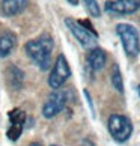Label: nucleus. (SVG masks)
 I'll return each mask as SVG.
<instances>
[{
    "label": "nucleus",
    "mask_w": 140,
    "mask_h": 146,
    "mask_svg": "<svg viewBox=\"0 0 140 146\" xmlns=\"http://www.w3.org/2000/svg\"><path fill=\"white\" fill-rule=\"evenodd\" d=\"M53 47H54V42H53V38L50 35H42L36 39L29 41L27 44L24 45V51L26 54L29 56V59L33 62L41 71H45V69L50 66V57H51V51Z\"/></svg>",
    "instance_id": "f257e3e1"
},
{
    "label": "nucleus",
    "mask_w": 140,
    "mask_h": 146,
    "mask_svg": "<svg viewBox=\"0 0 140 146\" xmlns=\"http://www.w3.org/2000/svg\"><path fill=\"white\" fill-rule=\"evenodd\" d=\"M65 24L69 29V32L75 36V39H77L84 48H89V50L95 48L98 35H96L95 30L90 29L92 26H90L88 21H75L72 18H65Z\"/></svg>",
    "instance_id": "f03ea898"
},
{
    "label": "nucleus",
    "mask_w": 140,
    "mask_h": 146,
    "mask_svg": "<svg viewBox=\"0 0 140 146\" xmlns=\"http://www.w3.org/2000/svg\"><path fill=\"white\" fill-rule=\"evenodd\" d=\"M116 33L121 38L122 47L125 53L130 57H136L140 51V41H139V32L131 24H117Z\"/></svg>",
    "instance_id": "7ed1b4c3"
},
{
    "label": "nucleus",
    "mask_w": 140,
    "mask_h": 146,
    "mask_svg": "<svg viewBox=\"0 0 140 146\" xmlns=\"http://www.w3.org/2000/svg\"><path fill=\"white\" fill-rule=\"evenodd\" d=\"M109 133L110 136L119 143L127 142L133 134V123L127 116L122 115H111L109 117Z\"/></svg>",
    "instance_id": "20e7f679"
},
{
    "label": "nucleus",
    "mask_w": 140,
    "mask_h": 146,
    "mask_svg": "<svg viewBox=\"0 0 140 146\" xmlns=\"http://www.w3.org/2000/svg\"><path fill=\"white\" fill-rule=\"evenodd\" d=\"M69 75H71V68L68 65L66 57L63 54H59L54 66H53L50 75H48V84H50V88L57 90L69 78Z\"/></svg>",
    "instance_id": "39448f33"
},
{
    "label": "nucleus",
    "mask_w": 140,
    "mask_h": 146,
    "mask_svg": "<svg viewBox=\"0 0 140 146\" xmlns=\"http://www.w3.org/2000/svg\"><path fill=\"white\" fill-rule=\"evenodd\" d=\"M65 104H66V94L62 90H54L53 94L48 95L47 101L44 102L42 115L47 119L54 117L56 115H59V113L65 109Z\"/></svg>",
    "instance_id": "423d86ee"
},
{
    "label": "nucleus",
    "mask_w": 140,
    "mask_h": 146,
    "mask_svg": "<svg viewBox=\"0 0 140 146\" xmlns=\"http://www.w3.org/2000/svg\"><path fill=\"white\" fill-rule=\"evenodd\" d=\"M105 11L110 14L127 15L140 9V0H109L105 2Z\"/></svg>",
    "instance_id": "0eeeda50"
},
{
    "label": "nucleus",
    "mask_w": 140,
    "mask_h": 146,
    "mask_svg": "<svg viewBox=\"0 0 140 146\" xmlns=\"http://www.w3.org/2000/svg\"><path fill=\"white\" fill-rule=\"evenodd\" d=\"M8 117H9V123H11V127L8 129V139L15 142V140L20 139L21 133H23V129H24L26 115H24L23 110L14 109L8 113Z\"/></svg>",
    "instance_id": "6e6552de"
},
{
    "label": "nucleus",
    "mask_w": 140,
    "mask_h": 146,
    "mask_svg": "<svg viewBox=\"0 0 140 146\" xmlns=\"http://www.w3.org/2000/svg\"><path fill=\"white\" fill-rule=\"evenodd\" d=\"M86 62H88L89 68L92 69V71H100V69L104 68V65L107 62V54H105V51L103 48L95 47L92 50H89Z\"/></svg>",
    "instance_id": "1a4fd4ad"
},
{
    "label": "nucleus",
    "mask_w": 140,
    "mask_h": 146,
    "mask_svg": "<svg viewBox=\"0 0 140 146\" xmlns=\"http://www.w3.org/2000/svg\"><path fill=\"white\" fill-rule=\"evenodd\" d=\"M6 83L14 90H20L24 83V72L18 66L11 65V66L6 68Z\"/></svg>",
    "instance_id": "9d476101"
},
{
    "label": "nucleus",
    "mask_w": 140,
    "mask_h": 146,
    "mask_svg": "<svg viewBox=\"0 0 140 146\" xmlns=\"http://www.w3.org/2000/svg\"><path fill=\"white\" fill-rule=\"evenodd\" d=\"M17 45V36H15L14 32H3L0 35V57H6L9 56L12 50Z\"/></svg>",
    "instance_id": "9b49d317"
},
{
    "label": "nucleus",
    "mask_w": 140,
    "mask_h": 146,
    "mask_svg": "<svg viewBox=\"0 0 140 146\" xmlns=\"http://www.w3.org/2000/svg\"><path fill=\"white\" fill-rule=\"evenodd\" d=\"M26 6H27V0H3L2 12L6 17H14V15L20 14Z\"/></svg>",
    "instance_id": "f8f14e48"
},
{
    "label": "nucleus",
    "mask_w": 140,
    "mask_h": 146,
    "mask_svg": "<svg viewBox=\"0 0 140 146\" xmlns=\"http://www.w3.org/2000/svg\"><path fill=\"white\" fill-rule=\"evenodd\" d=\"M111 84L115 86V89L117 92H123V82H122V75L119 71V66L115 65L113 66V72H111Z\"/></svg>",
    "instance_id": "ddd939ff"
},
{
    "label": "nucleus",
    "mask_w": 140,
    "mask_h": 146,
    "mask_svg": "<svg viewBox=\"0 0 140 146\" xmlns=\"http://www.w3.org/2000/svg\"><path fill=\"white\" fill-rule=\"evenodd\" d=\"M84 5H86V9H88V12L92 15V17L98 18L101 15V9H100V5L96 3V0H83Z\"/></svg>",
    "instance_id": "4468645a"
},
{
    "label": "nucleus",
    "mask_w": 140,
    "mask_h": 146,
    "mask_svg": "<svg viewBox=\"0 0 140 146\" xmlns=\"http://www.w3.org/2000/svg\"><path fill=\"white\" fill-rule=\"evenodd\" d=\"M68 3H71L72 6H77V5H78V0H68Z\"/></svg>",
    "instance_id": "2eb2a0df"
},
{
    "label": "nucleus",
    "mask_w": 140,
    "mask_h": 146,
    "mask_svg": "<svg viewBox=\"0 0 140 146\" xmlns=\"http://www.w3.org/2000/svg\"><path fill=\"white\" fill-rule=\"evenodd\" d=\"M29 146H42V145H41V143H30Z\"/></svg>",
    "instance_id": "dca6fc26"
},
{
    "label": "nucleus",
    "mask_w": 140,
    "mask_h": 146,
    "mask_svg": "<svg viewBox=\"0 0 140 146\" xmlns=\"http://www.w3.org/2000/svg\"><path fill=\"white\" fill-rule=\"evenodd\" d=\"M53 146H56V145H53Z\"/></svg>",
    "instance_id": "f3484780"
}]
</instances>
